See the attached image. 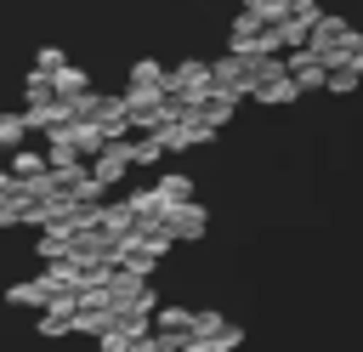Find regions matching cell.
<instances>
[{
    "label": "cell",
    "mask_w": 363,
    "mask_h": 352,
    "mask_svg": "<svg viewBox=\"0 0 363 352\" xmlns=\"http://www.w3.org/2000/svg\"><path fill=\"white\" fill-rule=\"evenodd\" d=\"M233 114H238V97H221V91H216V97H210V102L199 108V119H204L210 131H221V125H233Z\"/></svg>",
    "instance_id": "18"
},
{
    "label": "cell",
    "mask_w": 363,
    "mask_h": 352,
    "mask_svg": "<svg viewBox=\"0 0 363 352\" xmlns=\"http://www.w3.org/2000/svg\"><path fill=\"white\" fill-rule=\"evenodd\" d=\"M244 11H255L261 23H278V17L289 11V0H244Z\"/></svg>",
    "instance_id": "24"
},
{
    "label": "cell",
    "mask_w": 363,
    "mask_h": 352,
    "mask_svg": "<svg viewBox=\"0 0 363 352\" xmlns=\"http://www.w3.org/2000/svg\"><path fill=\"white\" fill-rule=\"evenodd\" d=\"M182 352H233V346H221V341H210V346H182Z\"/></svg>",
    "instance_id": "26"
},
{
    "label": "cell",
    "mask_w": 363,
    "mask_h": 352,
    "mask_svg": "<svg viewBox=\"0 0 363 352\" xmlns=\"http://www.w3.org/2000/svg\"><path fill=\"white\" fill-rule=\"evenodd\" d=\"M159 159H164V142L159 136H130V165L136 170H153Z\"/></svg>",
    "instance_id": "19"
},
{
    "label": "cell",
    "mask_w": 363,
    "mask_h": 352,
    "mask_svg": "<svg viewBox=\"0 0 363 352\" xmlns=\"http://www.w3.org/2000/svg\"><path fill=\"white\" fill-rule=\"evenodd\" d=\"M74 312H79V301H45L40 307V318H34V329L45 335V341H57V335H74Z\"/></svg>",
    "instance_id": "9"
},
{
    "label": "cell",
    "mask_w": 363,
    "mask_h": 352,
    "mask_svg": "<svg viewBox=\"0 0 363 352\" xmlns=\"http://www.w3.org/2000/svg\"><path fill=\"white\" fill-rule=\"evenodd\" d=\"M164 227H170L176 244H199V238L210 233V210H204L199 199H187V204H176V210L164 216Z\"/></svg>",
    "instance_id": "7"
},
{
    "label": "cell",
    "mask_w": 363,
    "mask_h": 352,
    "mask_svg": "<svg viewBox=\"0 0 363 352\" xmlns=\"http://www.w3.org/2000/svg\"><path fill=\"white\" fill-rule=\"evenodd\" d=\"M79 119H91L108 142H125L130 136V108H125V91H91L79 102Z\"/></svg>",
    "instance_id": "2"
},
{
    "label": "cell",
    "mask_w": 363,
    "mask_h": 352,
    "mask_svg": "<svg viewBox=\"0 0 363 352\" xmlns=\"http://www.w3.org/2000/svg\"><path fill=\"white\" fill-rule=\"evenodd\" d=\"M23 119H28V131H62V125H74L79 119V108L74 102H62V97H40V102H23Z\"/></svg>",
    "instance_id": "5"
},
{
    "label": "cell",
    "mask_w": 363,
    "mask_h": 352,
    "mask_svg": "<svg viewBox=\"0 0 363 352\" xmlns=\"http://www.w3.org/2000/svg\"><path fill=\"white\" fill-rule=\"evenodd\" d=\"M28 142V119L23 114H0V153H17Z\"/></svg>",
    "instance_id": "20"
},
{
    "label": "cell",
    "mask_w": 363,
    "mask_h": 352,
    "mask_svg": "<svg viewBox=\"0 0 363 352\" xmlns=\"http://www.w3.org/2000/svg\"><path fill=\"white\" fill-rule=\"evenodd\" d=\"M153 341H159V352H182L187 341H193V307H159L153 312Z\"/></svg>",
    "instance_id": "3"
},
{
    "label": "cell",
    "mask_w": 363,
    "mask_h": 352,
    "mask_svg": "<svg viewBox=\"0 0 363 352\" xmlns=\"http://www.w3.org/2000/svg\"><path fill=\"white\" fill-rule=\"evenodd\" d=\"M34 250H40V261H45V267H51V261H68V255H74V233H62V227H45Z\"/></svg>",
    "instance_id": "16"
},
{
    "label": "cell",
    "mask_w": 363,
    "mask_h": 352,
    "mask_svg": "<svg viewBox=\"0 0 363 352\" xmlns=\"http://www.w3.org/2000/svg\"><path fill=\"white\" fill-rule=\"evenodd\" d=\"M51 97H62V102H74V108H79V102L91 97V74H85V68H74V62H68V68H57V74H51Z\"/></svg>",
    "instance_id": "10"
},
{
    "label": "cell",
    "mask_w": 363,
    "mask_h": 352,
    "mask_svg": "<svg viewBox=\"0 0 363 352\" xmlns=\"http://www.w3.org/2000/svg\"><path fill=\"white\" fill-rule=\"evenodd\" d=\"M6 170H11L17 182H40V176H45L51 165H45V153H40V148H28V142H23V148L11 153V165H6Z\"/></svg>",
    "instance_id": "14"
},
{
    "label": "cell",
    "mask_w": 363,
    "mask_h": 352,
    "mask_svg": "<svg viewBox=\"0 0 363 352\" xmlns=\"http://www.w3.org/2000/svg\"><path fill=\"white\" fill-rule=\"evenodd\" d=\"M108 329H113V312H108V307H85V301H79V312H74V335H96V341H102Z\"/></svg>",
    "instance_id": "17"
},
{
    "label": "cell",
    "mask_w": 363,
    "mask_h": 352,
    "mask_svg": "<svg viewBox=\"0 0 363 352\" xmlns=\"http://www.w3.org/2000/svg\"><path fill=\"white\" fill-rule=\"evenodd\" d=\"M57 68H68V57H62V45H40V51H34V74H45V79H51Z\"/></svg>",
    "instance_id": "22"
},
{
    "label": "cell",
    "mask_w": 363,
    "mask_h": 352,
    "mask_svg": "<svg viewBox=\"0 0 363 352\" xmlns=\"http://www.w3.org/2000/svg\"><path fill=\"white\" fill-rule=\"evenodd\" d=\"M130 170H136V165H130V136H125V142H108V148L91 159V182H96L102 193H108V187H119Z\"/></svg>",
    "instance_id": "4"
},
{
    "label": "cell",
    "mask_w": 363,
    "mask_h": 352,
    "mask_svg": "<svg viewBox=\"0 0 363 352\" xmlns=\"http://www.w3.org/2000/svg\"><path fill=\"white\" fill-rule=\"evenodd\" d=\"M0 301H6V307H17V312H40V307H45V284H40V273H34V278H23V284H11Z\"/></svg>",
    "instance_id": "12"
},
{
    "label": "cell",
    "mask_w": 363,
    "mask_h": 352,
    "mask_svg": "<svg viewBox=\"0 0 363 352\" xmlns=\"http://www.w3.org/2000/svg\"><path fill=\"white\" fill-rule=\"evenodd\" d=\"M142 335H153V324H125V318H113V329H108L96 346H102V352H130Z\"/></svg>",
    "instance_id": "13"
},
{
    "label": "cell",
    "mask_w": 363,
    "mask_h": 352,
    "mask_svg": "<svg viewBox=\"0 0 363 352\" xmlns=\"http://www.w3.org/2000/svg\"><path fill=\"white\" fill-rule=\"evenodd\" d=\"M153 193H159V199L176 210V204H187V199H193V176H182V170H164V176L153 182Z\"/></svg>",
    "instance_id": "15"
},
{
    "label": "cell",
    "mask_w": 363,
    "mask_h": 352,
    "mask_svg": "<svg viewBox=\"0 0 363 352\" xmlns=\"http://www.w3.org/2000/svg\"><path fill=\"white\" fill-rule=\"evenodd\" d=\"M164 62H153V57H142V62H130V85L125 91H147V97H164Z\"/></svg>",
    "instance_id": "11"
},
{
    "label": "cell",
    "mask_w": 363,
    "mask_h": 352,
    "mask_svg": "<svg viewBox=\"0 0 363 352\" xmlns=\"http://www.w3.org/2000/svg\"><path fill=\"white\" fill-rule=\"evenodd\" d=\"M284 68H289V79H295V91H301V97L329 85V68H323V62H318L306 45H301V51H284Z\"/></svg>",
    "instance_id": "8"
},
{
    "label": "cell",
    "mask_w": 363,
    "mask_h": 352,
    "mask_svg": "<svg viewBox=\"0 0 363 352\" xmlns=\"http://www.w3.org/2000/svg\"><path fill=\"white\" fill-rule=\"evenodd\" d=\"M363 85V68H329V85L323 91H335V97H352Z\"/></svg>",
    "instance_id": "21"
},
{
    "label": "cell",
    "mask_w": 363,
    "mask_h": 352,
    "mask_svg": "<svg viewBox=\"0 0 363 352\" xmlns=\"http://www.w3.org/2000/svg\"><path fill=\"white\" fill-rule=\"evenodd\" d=\"M11 187H17V176H11L6 165H0V193H11Z\"/></svg>",
    "instance_id": "25"
},
{
    "label": "cell",
    "mask_w": 363,
    "mask_h": 352,
    "mask_svg": "<svg viewBox=\"0 0 363 352\" xmlns=\"http://www.w3.org/2000/svg\"><path fill=\"white\" fill-rule=\"evenodd\" d=\"M250 97H255L261 108H289V102L301 97V91H295V79H289V68H284V57H278V62L255 79V91H250Z\"/></svg>",
    "instance_id": "6"
},
{
    "label": "cell",
    "mask_w": 363,
    "mask_h": 352,
    "mask_svg": "<svg viewBox=\"0 0 363 352\" xmlns=\"http://www.w3.org/2000/svg\"><path fill=\"white\" fill-rule=\"evenodd\" d=\"M284 17H295L301 28H318V17H323V6H318V0H289V11H284Z\"/></svg>",
    "instance_id": "23"
},
{
    "label": "cell",
    "mask_w": 363,
    "mask_h": 352,
    "mask_svg": "<svg viewBox=\"0 0 363 352\" xmlns=\"http://www.w3.org/2000/svg\"><path fill=\"white\" fill-rule=\"evenodd\" d=\"M164 97H170V102H182V108H204V102L216 97V79H210V62H199V57H187V62H176V68L164 74Z\"/></svg>",
    "instance_id": "1"
}]
</instances>
